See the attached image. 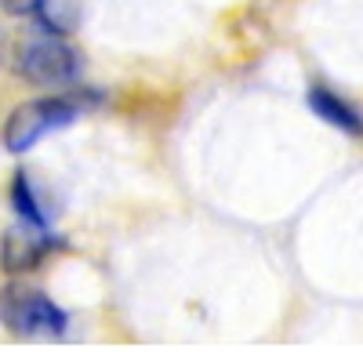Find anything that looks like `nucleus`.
Wrapping results in <instances>:
<instances>
[{"label": "nucleus", "mask_w": 363, "mask_h": 352, "mask_svg": "<svg viewBox=\"0 0 363 352\" xmlns=\"http://www.w3.org/2000/svg\"><path fill=\"white\" fill-rule=\"evenodd\" d=\"M15 69L29 80V84H44V87H58V84H73L80 73V55L73 51V44L58 33H40L29 37L18 47Z\"/></svg>", "instance_id": "obj_3"}, {"label": "nucleus", "mask_w": 363, "mask_h": 352, "mask_svg": "<svg viewBox=\"0 0 363 352\" xmlns=\"http://www.w3.org/2000/svg\"><path fill=\"white\" fill-rule=\"evenodd\" d=\"M0 324L22 338H62L66 312L58 309L44 290L11 280L0 290Z\"/></svg>", "instance_id": "obj_1"}, {"label": "nucleus", "mask_w": 363, "mask_h": 352, "mask_svg": "<svg viewBox=\"0 0 363 352\" xmlns=\"http://www.w3.org/2000/svg\"><path fill=\"white\" fill-rule=\"evenodd\" d=\"M11 203H15V211L22 215V222H26V225L44 229V211H40V203H37L33 189H29V178H26L22 171L11 178Z\"/></svg>", "instance_id": "obj_6"}, {"label": "nucleus", "mask_w": 363, "mask_h": 352, "mask_svg": "<svg viewBox=\"0 0 363 352\" xmlns=\"http://www.w3.org/2000/svg\"><path fill=\"white\" fill-rule=\"evenodd\" d=\"M48 251H51V240L33 237L29 229H8L4 244H0V269L11 276H22L29 269H37Z\"/></svg>", "instance_id": "obj_4"}, {"label": "nucleus", "mask_w": 363, "mask_h": 352, "mask_svg": "<svg viewBox=\"0 0 363 352\" xmlns=\"http://www.w3.org/2000/svg\"><path fill=\"white\" fill-rule=\"evenodd\" d=\"M48 0H0V11L11 18H40Z\"/></svg>", "instance_id": "obj_7"}, {"label": "nucleus", "mask_w": 363, "mask_h": 352, "mask_svg": "<svg viewBox=\"0 0 363 352\" xmlns=\"http://www.w3.org/2000/svg\"><path fill=\"white\" fill-rule=\"evenodd\" d=\"M309 109L320 116V120H327L330 127H338L345 135H363V116L345 98L327 91V87H309Z\"/></svg>", "instance_id": "obj_5"}, {"label": "nucleus", "mask_w": 363, "mask_h": 352, "mask_svg": "<svg viewBox=\"0 0 363 352\" xmlns=\"http://www.w3.org/2000/svg\"><path fill=\"white\" fill-rule=\"evenodd\" d=\"M80 116V102L69 95H55V98H33V102H22L11 109L8 124H4V145L8 153H26L48 135L73 124Z\"/></svg>", "instance_id": "obj_2"}]
</instances>
